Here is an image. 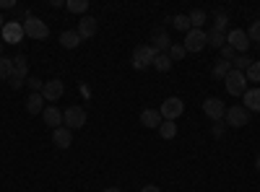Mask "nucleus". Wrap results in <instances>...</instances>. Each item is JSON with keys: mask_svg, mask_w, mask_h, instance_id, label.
<instances>
[{"mask_svg": "<svg viewBox=\"0 0 260 192\" xmlns=\"http://www.w3.org/2000/svg\"><path fill=\"white\" fill-rule=\"evenodd\" d=\"M21 24H24V34L29 39H47L50 36V26L42 18H37V16H26Z\"/></svg>", "mask_w": 260, "mask_h": 192, "instance_id": "1", "label": "nucleus"}, {"mask_svg": "<svg viewBox=\"0 0 260 192\" xmlns=\"http://www.w3.org/2000/svg\"><path fill=\"white\" fill-rule=\"evenodd\" d=\"M156 50L151 47V45H138L133 50V68L136 70H146L148 65H154V60H156Z\"/></svg>", "mask_w": 260, "mask_h": 192, "instance_id": "2", "label": "nucleus"}, {"mask_svg": "<svg viewBox=\"0 0 260 192\" xmlns=\"http://www.w3.org/2000/svg\"><path fill=\"white\" fill-rule=\"evenodd\" d=\"M224 86H226V91L232 94V96H245V91H247V78H245V73H240V70H229V75L224 78Z\"/></svg>", "mask_w": 260, "mask_h": 192, "instance_id": "3", "label": "nucleus"}, {"mask_svg": "<svg viewBox=\"0 0 260 192\" xmlns=\"http://www.w3.org/2000/svg\"><path fill=\"white\" fill-rule=\"evenodd\" d=\"M62 122H65L68 130H81V127L86 125V109H83V106H78V104L68 106V109L62 112Z\"/></svg>", "mask_w": 260, "mask_h": 192, "instance_id": "4", "label": "nucleus"}, {"mask_svg": "<svg viewBox=\"0 0 260 192\" xmlns=\"http://www.w3.org/2000/svg\"><path fill=\"white\" fill-rule=\"evenodd\" d=\"M247 122H250V112L245 109L242 104L226 106V114H224V125H229V127H245Z\"/></svg>", "mask_w": 260, "mask_h": 192, "instance_id": "5", "label": "nucleus"}, {"mask_svg": "<svg viewBox=\"0 0 260 192\" xmlns=\"http://www.w3.org/2000/svg\"><path fill=\"white\" fill-rule=\"evenodd\" d=\"M206 45H208V34L203 29H190L185 34V42H182L185 52H201Z\"/></svg>", "mask_w": 260, "mask_h": 192, "instance_id": "6", "label": "nucleus"}, {"mask_svg": "<svg viewBox=\"0 0 260 192\" xmlns=\"http://www.w3.org/2000/svg\"><path fill=\"white\" fill-rule=\"evenodd\" d=\"M226 45L234 50V52H240V55H245L247 50H250V36H247V31H242V29H232V31H226Z\"/></svg>", "mask_w": 260, "mask_h": 192, "instance_id": "7", "label": "nucleus"}, {"mask_svg": "<svg viewBox=\"0 0 260 192\" xmlns=\"http://www.w3.org/2000/svg\"><path fill=\"white\" fill-rule=\"evenodd\" d=\"M159 112H161V117H164V120H172V122H175V120L185 112V104H182V99H180V96H169V99H164V101H161Z\"/></svg>", "mask_w": 260, "mask_h": 192, "instance_id": "8", "label": "nucleus"}, {"mask_svg": "<svg viewBox=\"0 0 260 192\" xmlns=\"http://www.w3.org/2000/svg\"><path fill=\"white\" fill-rule=\"evenodd\" d=\"M3 42L6 45H21V42H24V24H21V21H8V24L3 26Z\"/></svg>", "mask_w": 260, "mask_h": 192, "instance_id": "9", "label": "nucleus"}, {"mask_svg": "<svg viewBox=\"0 0 260 192\" xmlns=\"http://www.w3.org/2000/svg\"><path fill=\"white\" fill-rule=\"evenodd\" d=\"M203 112H206V117H211L213 122H221L224 114H226V104H224L221 99H216V96H208V99L203 101Z\"/></svg>", "mask_w": 260, "mask_h": 192, "instance_id": "10", "label": "nucleus"}, {"mask_svg": "<svg viewBox=\"0 0 260 192\" xmlns=\"http://www.w3.org/2000/svg\"><path fill=\"white\" fill-rule=\"evenodd\" d=\"M65 94V83L60 78H52L47 81L45 86H42V96H45V101H60Z\"/></svg>", "mask_w": 260, "mask_h": 192, "instance_id": "11", "label": "nucleus"}, {"mask_svg": "<svg viewBox=\"0 0 260 192\" xmlns=\"http://www.w3.org/2000/svg\"><path fill=\"white\" fill-rule=\"evenodd\" d=\"M96 31H99V24H96V18H94V16H83V18L78 21V29H76V34L81 36V42H83V39H91V36H96Z\"/></svg>", "mask_w": 260, "mask_h": 192, "instance_id": "12", "label": "nucleus"}, {"mask_svg": "<svg viewBox=\"0 0 260 192\" xmlns=\"http://www.w3.org/2000/svg\"><path fill=\"white\" fill-rule=\"evenodd\" d=\"M151 47H154L159 55H167L169 47H172V42H169V34L164 29H156L154 34H151Z\"/></svg>", "mask_w": 260, "mask_h": 192, "instance_id": "13", "label": "nucleus"}, {"mask_svg": "<svg viewBox=\"0 0 260 192\" xmlns=\"http://www.w3.org/2000/svg\"><path fill=\"white\" fill-rule=\"evenodd\" d=\"M52 143L57 148H71L73 145V130H68V127H57V130H52Z\"/></svg>", "mask_w": 260, "mask_h": 192, "instance_id": "14", "label": "nucleus"}, {"mask_svg": "<svg viewBox=\"0 0 260 192\" xmlns=\"http://www.w3.org/2000/svg\"><path fill=\"white\" fill-rule=\"evenodd\" d=\"M42 117H45V125H47V127H52V130L62 127V112L57 109V106H47V109L42 112Z\"/></svg>", "mask_w": 260, "mask_h": 192, "instance_id": "15", "label": "nucleus"}, {"mask_svg": "<svg viewBox=\"0 0 260 192\" xmlns=\"http://www.w3.org/2000/svg\"><path fill=\"white\" fill-rule=\"evenodd\" d=\"M161 122H164V117H161L159 109H143L141 112V125L143 127H161Z\"/></svg>", "mask_w": 260, "mask_h": 192, "instance_id": "16", "label": "nucleus"}, {"mask_svg": "<svg viewBox=\"0 0 260 192\" xmlns=\"http://www.w3.org/2000/svg\"><path fill=\"white\" fill-rule=\"evenodd\" d=\"M242 99H245V109L247 112H260V86L257 89H247Z\"/></svg>", "mask_w": 260, "mask_h": 192, "instance_id": "17", "label": "nucleus"}, {"mask_svg": "<svg viewBox=\"0 0 260 192\" xmlns=\"http://www.w3.org/2000/svg\"><path fill=\"white\" fill-rule=\"evenodd\" d=\"M11 75H18V78H29V60H26V55H16L13 57V73Z\"/></svg>", "mask_w": 260, "mask_h": 192, "instance_id": "18", "label": "nucleus"}, {"mask_svg": "<svg viewBox=\"0 0 260 192\" xmlns=\"http://www.w3.org/2000/svg\"><path fill=\"white\" fill-rule=\"evenodd\" d=\"M26 112L29 114H42V112H45V96H42V94H31L26 99Z\"/></svg>", "mask_w": 260, "mask_h": 192, "instance_id": "19", "label": "nucleus"}, {"mask_svg": "<svg viewBox=\"0 0 260 192\" xmlns=\"http://www.w3.org/2000/svg\"><path fill=\"white\" fill-rule=\"evenodd\" d=\"M229 70H232V62H229V60H216V62H213L211 75H213L216 81H224V78L229 75Z\"/></svg>", "mask_w": 260, "mask_h": 192, "instance_id": "20", "label": "nucleus"}, {"mask_svg": "<svg viewBox=\"0 0 260 192\" xmlns=\"http://www.w3.org/2000/svg\"><path fill=\"white\" fill-rule=\"evenodd\" d=\"M60 45H62L65 50H76V47L81 45V36H78L76 31H62V34H60Z\"/></svg>", "mask_w": 260, "mask_h": 192, "instance_id": "21", "label": "nucleus"}, {"mask_svg": "<svg viewBox=\"0 0 260 192\" xmlns=\"http://www.w3.org/2000/svg\"><path fill=\"white\" fill-rule=\"evenodd\" d=\"M206 11L203 8H195V11H190L187 13V21H190V29H201L203 24H206Z\"/></svg>", "mask_w": 260, "mask_h": 192, "instance_id": "22", "label": "nucleus"}, {"mask_svg": "<svg viewBox=\"0 0 260 192\" xmlns=\"http://www.w3.org/2000/svg\"><path fill=\"white\" fill-rule=\"evenodd\" d=\"M226 26H229V16L224 11H216L213 13V31H224L226 34Z\"/></svg>", "mask_w": 260, "mask_h": 192, "instance_id": "23", "label": "nucleus"}, {"mask_svg": "<svg viewBox=\"0 0 260 192\" xmlns=\"http://www.w3.org/2000/svg\"><path fill=\"white\" fill-rule=\"evenodd\" d=\"M159 135H161L164 140H172V138L177 135V125L172 122V120H164V122H161V127H159Z\"/></svg>", "mask_w": 260, "mask_h": 192, "instance_id": "24", "label": "nucleus"}, {"mask_svg": "<svg viewBox=\"0 0 260 192\" xmlns=\"http://www.w3.org/2000/svg\"><path fill=\"white\" fill-rule=\"evenodd\" d=\"M208 45H211V47H216V50H221V47L226 45V34H224V31H213V29H211V31H208Z\"/></svg>", "mask_w": 260, "mask_h": 192, "instance_id": "25", "label": "nucleus"}, {"mask_svg": "<svg viewBox=\"0 0 260 192\" xmlns=\"http://www.w3.org/2000/svg\"><path fill=\"white\" fill-rule=\"evenodd\" d=\"M65 8H68V13H86L89 11V0H68Z\"/></svg>", "mask_w": 260, "mask_h": 192, "instance_id": "26", "label": "nucleus"}, {"mask_svg": "<svg viewBox=\"0 0 260 192\" xmlns=\"http://www.w3.org/2000/svg\"><path fill=\"white\" fill-rule=\"evenodd\" d=\"M13 73V57H0V81H8Z\"/></svg>", "mask_w": 260, "mask_h": 192, "instance_id": "27", "label": "nucleus"}, {"mask_svg": "<svg viewBox=\"0 0 260 192\" xmlns=\"http://www.w3.org/2000/svg\"><path fill=\"white\" fill-rule=\"evenodd\" d=\"M252 62H255V60H250L247 55H240V57H234V60H232V68H234V70H240V73H245V70L252 65Z\"/></svg>", "mask_w": 260, "mask_h": 192, "instance_id": "28", "label": "nucleus"}, {"mask_svg": "<svg viewBox=\"0 0 260 192\" xmlns=\"http://www.w3.org/2000/svg\"><path fill=\"white\" fill-rule=\"evenodd\" d=\"M245 78H247V83H260V62H252L245 70Z\"/></svg>", "mask_w": 260, "mask_h": 192, "instance_id": "29", "label": "nucleus"}, {"mask_svg": "<svg viewBox=\"0 0 260 192\" xmlns=\"http://www.w3.org/2000/svg\"><path fill=\"white\" fill-rule=\"evenodd\" d=\"M154 68H156L159 73H167V70L172 68V60H169V55H156V60H154Z\"/></svg>", "mask_w": 260, "mask_h": 192, "instance_id": "30", "label": "nucleus"}, {"mask_svg": "<svg viewBox=\"0 0 260 192\" xmlns=\"http://www.w3.org/2000/svg\"><path fill=\"white\" fill-rule=\"evenodd\" d=\"M167 55H169V60H172V62H180V60H182L187 52H185V47H182V45H172Z\"/></svg>", "mask_w": 260, "mask_h": 192, "instance_id": "31", "label": "nucleus"}, {"mask_svg": "<svg viewBox=\"0 0 260 192\" xmlns=\"http://www.w3.org/2000/svg\"><path fill=\"white\" fill-rule=\"evenodd\" d=\"M172 26L187 34V31H190V21H187V16H182V13H180V16H175V18H172Z\"/></svg>", "mask_w": 260, "mask_h": 192, "instance_id": "32", "label": "nucleus"}, {"mask_svg": "<svg viewBox=\"0 0 260 192\" xmlns=\"http://www.w3.org/2000/svg\"><path fill=\"white\" fill-rule=\"evenodd\" d=\"M26 86L31 89V94H42V86H45V81L37 78V75H29V78H26Z\"/></svg>", "mask_w": 260, "mask_h": 192, "instance_id": "33", "label": "nucleus"}, {"mask_svg": "<svg viewBox=\"0 0 260 192\" xmlns=\"http://www.w3.org/2000/svg\"><path fill=\"white\" fill-rule=\"evenodd\" d=\"M247 36H250V42H257V45H260V18L252 21V26L247 29Z\"/></svg>", "mask_w": 260, "mask_h": 192, "instance_id": "34", "label": "nucleus"}, {"mask_svg": "<svg viewBox=\"0 0 260 192\" xmlns=\"http://www.w3.org/2000/svg\"><path fill=\"white\" fill-rule=\"evenodd\" d=\"M211 133H213V138H224V133H226V125H224V122H213Z\"/></svg>", "mask_w": 260, "mask_h": 192, "instance_id": "35", "label": "nucleus"}, {"mask_svg": "<svg viewBox=\"0 0 260 192\" xmlns=\"http://www.w3.org/2000/svg\"><path fill=\"white\" fill-rule=\"evenodd\" d=\"M234 57H237V55H234V50H232L229 45H224V47H221V60H229V62H232Z\"/></svg>", "mask_w": 260, "mask_h": 192, "instance_id": "36", "label": "nucleus"}, {"mask_svg": "<svg viewBox=\"0 0 260 192\" xmlns=\"http://www.w3.org/2000/svg\"><path fill=\"white\" fill-rule=\"evenodd\" d=\"M8 83H11V89H16V91H18L21 86H24V78H18V75H11V78H8Z\"/></svg>", "mask_w": 260, "mask_h": 192, "instance_id": "37", "label": "nucleus"}, {"mask_svg": "<svg viewBox=\"0 0 260 192\" xmlns=\"http://www.w3.org/2000/svg\"><path fill=\"white\" fill-rule=\"evenodd\" d=\"M0 8H16V0H0Z\"/></svg>", "mask_w": 260, "mask_h": 192, "instance_id": "38", "label": "nucleus"}, {"mask_svg": "<svg viewBox=\"0 0 260 192\" xmlns=\"http://www.w3.org/2000/svg\"><path fill=\"white\" fill-rule=\"evenodd\" d=\"M141 192H161V189H159V187H156V184H146V187H143V189H141Z\"/></svg>", "mask_w": 260, "mask_h": 192, "instance_id": "39", "label": "nucleus"}, {"mask_svg": "<svg viewBox=\"0 0 260 192\" xmlns=\"http://www.w3.org/2000/svg\"><path fill=\"white\" fill-rule=\"evenodd\" d=\"M104 192H122V189H120V187H107Z\"/></svg>", "mask_w": 260, "mask_h": 192, "instance_id": "40", "label": "nucleus"}, {"mask_svg": "<svg viewBox=\"0 0 260 192\" xmlns=\"http://www.w3.org/2000/svg\"><path fill=\"white\" fill-rule=\"evenodd\" d=\"M3 26H6V18H3V13H0V31H3Z\"/></svg>", "mask_w": 260, "mask_h": 192, "instance_id": "41", "label": "nucleus"}, {"mask_svg": "<svg viewBox=\"0 0 260 192\" xmlns=\"http://www.w3.org/2000/svg\"><path fill=\"white\" fill-rule=\"evenodd\" d=\"M255 166H257V172H260V156H257V159H255Z\"/></svg>", "mask_w": 260, "mask_h": 192, "instance_id": "42", "label": "nucleus"}, {"mask_svg": "<svg viewBox=\"0 0 260 192\" xmlns=\"http://www.w3.org/2000/svg\"><path fill=\"white\" fill-rule=\"evenodd\" d=\"M0 57H3V39H0Z\"/></svg>", "mask_w": 260, "mask_h": 192, "instance_id": "43", "label": "nucleus"}, {"mask_svg": "<svg viewBox=\"0 0 260 192\" xmlns=\"http://www.w3.org/2000/svg\"><path fill=\"white\" fill-rule=\"evenodd\" d=\"M257 47H260V45H257Z\"/></svg>", "mask_w": 260, "mask_h": 192, "instance_id": "44", "label": "nucleus"}]
</instances>
